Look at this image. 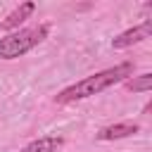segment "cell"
<instances>
[{"mask_svg":"<svg viewBox=\"0 0 152 152\" xmlns=\"http://www.w3.org/2000/svg\"><path fill=\"white\" fill-rule=\"evenodd\" d=\"M50 36V24H36L26 28H17L0 38V59H19L33 48H38Z\"/></svg>","mask_w":152,"mask_h":152,"instance_id":"2","label":"cell"},{"mask_svg":"<svg viewBox=\"0 0 152 152\" xmlns=\"http://www.w3.org/2000/svg\"><path fill=\"white\" fill-rule=\"evenodd\" d=\"M33 10H36V2H21L17 10H12V12L0 21V28H2V31H10V33L17 31L19 24H24V21L33 14Z\"/></svg>","mask_w":152,"mask_h":152,"instance_id":"5","label":"cell"},{"mask_svg":"<svg viewBox=\"0 0 152 152\" xmlns=\"http://www.w3.org/2000/svg\"><path fill=\"white\" fill-rule=\"evenodd\" d=\"M124 86H126V90H131V93H150V88H152V74L145 71V74H140V76H131V78L124 81Z\"/></svg>","mask_w":152,"mask_h":152,"instance_id":"7","label":"cell"},{"mask_svg":"<svg viewBox=\"0 0 152 152\" xmlns=\"http://www.w3.org/2000/svg\"><path fill=\"white\" fill-rule=\"evenodd\" d=\"M64 145L62 135H40L36 140H31L28 145H24L19 152H57Z\"/></svg>","mask_w":152,"mask_h":152,"instance_id":"6","label":"cell"},{"mask_svg":"<svg viewBox=\"0 0 152 152\" xmlns=\"http://www.w3.org/2000/svg\"><path fill=\"white\" fill-rule=\"evenodd\" d=\"M135 71V64L133 62H119L109 69H102V71H95L71 86H66L64 90H59L55 95V102L57 104H69V102H76V100H86V97H93V95H100L104 90H109L112 86L116 83H124L126 78H131Z\"/></svg>","mask_w":152,"mask_h":152,"instance_id":"1","label":"cell"},{"mask_svg":"<svg viewBox=\"0 0 152 152\" xmlns=\"http://www.w3.org/2000/svg\"><path fill=\"white\" fill-rule=\"evenodd\" d=\"M150 36H152V19H145V21H140L138 26L126 28V31H121L119 36H114V38H112V48H114V50H126V48H131V45H135V43L147 40Z\"/></svg>","mask_w":152,"mask_h":152,"instance_id":"3","label":"cell"},{"mask_svg":"<svg viewBox=\"0 0 152 152\" xmlns=\"http://www.w3.org/2000/svg\"><path fill=\"white\" fill-rule=\"evenodd\" d=\"M140 131L138 124L133 121H119V124H109L104 128L97 131V140H121V138H128V135H135Z\"/></svg>","mask_w":152,"mask_h":152,"instance_id":"4","label":"cell"}]
</instances>
